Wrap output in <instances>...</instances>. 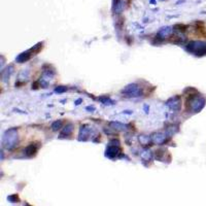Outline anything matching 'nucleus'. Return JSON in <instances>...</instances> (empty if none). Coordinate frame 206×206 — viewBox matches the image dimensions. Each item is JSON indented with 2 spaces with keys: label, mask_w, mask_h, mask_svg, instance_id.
Masks as SVG:
<instances>
[{
  "label": "nucleus",
  "mask_w": 206,
  "mask_h": 206,
  "mask_svg": "<svg viewBox=\"0 0 206 206\" xmlns=\"http://www.w3.org/2000/svg\"><path fill=\"white\" fill-rule=\"evenodd\" d=\"M143 110H144L145 113H149V105L145 104L144 106H143Z\"/></svg>",
  "instance_id": "28"
},
{
  "label": "nucleus",
  "mask_w": 206,
  "mask_h": 206,
  "mask_svg": "<svg viewBox=\"0 0 206 206\" xmlns=\"http://www.w3.org/2000/svg\"><path fill=\"white\" fill-rule=\"evenodd\" d=\"M172 28H173V30H176V31H178V32H185V29H187L188 27L185 26V24L177 23V24H175V25L172 26Z\"/></svg>",
  "instance_id": "22"
},
{
  "label": "nucleus",
  "mask_w": 206,
  "mask_h": 206,
  "mask_svg": "<svg viewBox=\"0 0 206 206\" xmlns=\"http://www.w3.org/2000/svg\"><path fill=\"white\" fill-rule=\"evenodd\" d=\"M170 138V136L165 132H157V133H154L151 135V140L154 144H158V145H162L165 144L167 142V140Z\"/></svg>",
  "instance_id": "6"
},
{
  "label": "nucleus",
  "mask_w": 206,
  "mask_h": 206,
  "mask_svg": "<svg viewBox=\"0 0 206 206\" xmlns=\"http://www.w3.org/2000/svg\"><path fill=\"white\" fill-rule=\"evenodd\" d=\"M123 96L127 98H135L142 95V91L139 85L137 84H129L122 90Z\"/></svg>",
  "instance_id": "4"
},
{
  "label": "nucleus",
  "mask_w": 206,
  "mask_h": 206,
  "mask_svg": "<svg viewBox=\"0 0 206 206\" xmlns=\"http://www.w3.org/2000/svg\"><path fill=\"white\" fill-rule=\"evenodd\" d=\"M166 105L173 111H180L181 108V98L180 96L176 95L170 97L166 101Z\"/></svg>",
  "instance_id": "7"
},
{
  "label": "nucleus",
  "mask_w": 206,
  "mask_h": 206,
  "mask_svg": "<svg viewBox=\"0 0 206 206\" xmlns=\"http://www.w3.org/2000/svg\"><path fill=\"white\" fill-rule=\"evenodd\" d=\"M172 31H173V28H172L171 26L162 27V28L158 31V33H157V36L160 39H164L172 34Z\"/></svg>",
  "instance_id": "11"
},
{
  "label": "nucleus",
  "mask_w": 206,
  "mask_h": 206,
  "mask_svg": "<svg viewBox=\"0 0 206 206\" xmlns=\"http://www.w3.org/2000/svg\"><path fill=\"white\" fill-rule=\"evenodd\" d=\"M92 133L91 127H89L88 125H82L79 128V134H78V141H87L89 140Z\"/></svg>",
  "instance_id": "8"
},
{
  "label": "nucleus",
  "mask_w": 206,
  "mask_h": 206,
  "mask_svg": "<svg viewBox=\"0 0 206 206\" xmlns=\"http://www.w3.org/2000/svg\"><path fill=\"white\" fill-rule=\"evenodd\" d=\"M105 157L108 159H116L120 158V156L122 154V149L120 147V145H113L108 144L105 149Z\"/></svg>",
  "instance_id": "5"
},
{
  "label": "nucleus",
  "mask_w": 206,
  "mask_h": 206,
  "mask_svg": "<svg viewBox=\"0 0 206 206\" xmlns=\"http://www.w3.org/2000/svg\"><path fill=\"white\" fill-rule=\"evenodd\" d=\"M149 1H151L152 4H156V1H154V0H149Z\"/></svg>",
  "instance_id": "31"
},
{
  "label": "nucleus",
  "mask_w": 206,
  "mask_h": 206,
  "mask_svg": "<svg viewBox=\"0 0 206 206\" xmlns=\"http://www.w3.org/2000/svg\"><path fill=\"white\" fill-rule=\"evenodd\" d=\"M98 100H99L103 105H113L116 103L113 99H110L108 96H100V97L98 98Z\"/></svg>",
  "instance_id": "19"
},
{
  "label": "nucleus",
  "mask_w": 206,
  "mask_h": 206,
  "mask_svg": "<svg viewBox=\"0 0 206 206\" xmlns=\"http://www.w3.org/2000/svg\"><path fill=\"white\" fill-rule=\"evenodd\" d=\"M183 1H185V0H180V1H177V3L176 4H180V3H182Z\"/></svg>",
  "instance_id": "30"
},
{
  "label": "nucleus",
  "mask_w": 206,
  "mask_h": 206,
  "mask_svg": "<svg viewBox=\"0 0 206 206\" xmlns=\"http://www.w3.org/2000/svg\"><path fill=\"white\" fill-rule=\"evenodd\" d=\"M161 1H165V0H161Z\"/></svg>",
  "instance_id": "32"
},
{
  "label": "nucleus",
  "mask_w": 206,
  "mask_h": 206,
  "mask_svg": "<svg viewBox=\"0 0 206 206\" xmlns=\"http://www.w3.org/2000/svg\"><path fill=\"white\" fill-rule=\"evenodd\" d=\"M29 75H30V71H29L28 69H23V70L19 73V82H17L15 86H19L20 82L23 84L24 82H26L29 78Z\"/></svg>",
  "instance_id": "18"
},
{
  "label": "nucleus",
  "mask_w": 206,
  "mask_h": 206,
  "mask_svg": "<svg viewBox=\"0 0 206 206\" xmlns=\"http://www.w3.org/2000/svg\"><path fill=\"white\" fill-rule=\"evenodd\" d=\"M13 65H10L7 66L5 69H2L1 70V78H2V82H7L8 79H10V75L13 74Z\"/></svg>",
  "instance_id": "14"
},
{
  "label": "nucleus",
  "mask_w": 206,
  "mask_h": 206,
  "mask_svg": "<svg viewBox=\"0 0 206 206\" xmlns=\"http://www.w3.org/2000/svg\"><path fill=\"white\" fill-rule=\"evenodd\" d=\"M153 153H152L149 149H143L140 153V158L142 159V162H151L153 160Z\"/></svg>",
  "instance_id": "17"
},
{
  "label": "nucleus",
  "mask_w": 206,
  "mask_h": 206,
  "mask_svg": "<svg viewBox=\"0 0 206 206\" xmlns=\"http://www.w3.org/2000/svg\"><path fill=\"white\" fill-rule=\"evenodd\" d=\"M185 50L190 54L196 56V57H203V56L206 55V41L192 40V41L187 43Z\"/></svg>",
  "instance_id": "3"
},
{
  "label": "nucleus",
  "mask_w": 206,
  "mask_h": 206,
  "mask_svg": "<svg viewBox=\"0 0 206 206\" xmlns=\"http://www.w3.org/2000/svg\"><path fill=\"white\" fill-rule=\"evenodd\" d=\"M166 156H170V154H168V152L164 149H156V152L154 153V157L157 161L169 163L170 160H171V158H168V157L166 158Z\"/></svg>",
  "instance_id": "9"
},
{
  "label": "nucleus",
  "mask_w": 206,
  "mask_h": 206,
  "mask_svg": "<svg viewBox=\"0 0 206 206\" xmlns=\"http://www.w3.org/2000/svg\"><path fill=\"white\" fill-rule=\"evenodd\" d=\"M139 141L141 144H144V145H146V144H149V142L151 141L152 142V140H151V136H146V135H140L139 136Z\"/></svg>",
  "instance_id": "23"
},
{
  "label": "nucleus",
  "mask_w": 206,
  "mask_h": 206,
  "mask_svg": "<svg viewBox=\"0 0 206 206\" xmlns=\"http://www.w3.org/2000/svg\"><path fill=\"white\" fill-rule=\"evenodd\" d=\"M7 200L10 201V203H18V202H20V198H19V196H18L17 194H13V195H10V196H8L7 197Z\"/></svg>",
  "instance_id": "24"
},
{
  "label": "nucleus",
  "mask_w": 206,
  "mask_h": 206,
  "mask_svg": "<svg viewBox=\"0 0 206 206\" xmlns=\"http://www.w3.org/2000/svg\"><path fill=\"white\" fill-rule=\"evenodd\" d=\"M73 128H74V126H73L72 123H68L66 126L62 128V132H61V134H60L59 138H65V137L70 136L71 134H72Z\"/></svg>",
  "instance_id": "15"
},
{
  "label": "nucleus",
  "mask_w": 206,
  "mask_h": 206,
  "mask_svg": "<svg viewBox=\"0 0 206 206\" xmlns=\"http://www.w3.org/2000/svg\"><path fill=\"white\" fill-rule=\"evenodd\" d=\"M206 104V99L204 97L200 95H193L191 94L190 95V98H188L187 101V108L188 110L191 109V111H193L194 113H200L203 108H204Z\"/></svg>",
  "instance_id": "2"
},
{
  "label": "nucleus",
  "mask_w": 206,
  "mask_h": 206,
  "mask_svg": "<svg viewBox=\"0 0 206 206\" xmlns=\"http://www.w3.org/2000/svg\"><path fill=\"white\" fill-rule=\"evenodd\" d=\"M108 144H113V145H120V141L118 139H113L109 141Z\"/></svg>",
  "instance_id": "26"
},
{
  "label": "nucleus",
  "mask_w": 206,
  "mask_h": 206,
  "mask_svg": "<svg viewBox=\"0 0 206 206\" xmlns=\"http://www.w3.org/2000/svg\"><path fill=\"white\" fill-rule=\"evenodd\" d=\"M86 110H88V111H91V113H93V111H95V110H96V108H95V106H87V107H86Z\"/></svg>",
  "instance_id": "27"
},
{
  "label": "nucleus",
  "mask_w": 206,
  "mask_h": 206,
  "mask_svg": "<svg viewBox=\"0 0 206 206\" xmlns=\"http://www.w3.org/2000/svg\"><path fill=\"white\" fill-rule=\"evenodd\" d=\"M38 149H39V145H36V143H34V144L32 143V144H29L28 146H26L25 149H24V154H25L28 158H31V157H34L35 154H36Z\"/></svg>",
  "instance_id": "12"
},
{
  "label": "nucleus",
  "mask_w": 206,
  "mask_h": 206,
  "mask_svg": "<svg viewBox=\"0 0 206 206\" xmlns=\"http://www.w3.org/2000/svg\"><path fill=\"white\" fill-rule=\"evenodd\" d=\"M19 143V134L15 128H10L4 132L2 136V147L7 151H12Z\"/></svg>",
  "instance_id": "1"
},
{
  "label": "nucleus",
  "mask_w": 206,
  "mask_h": 206,
  "mask_svg": "<svg viewBox=\"0 0 206 206\" xmlns=\"http://www.w3.org/2000/svg\"><path fill=\"white\" fill-rule=\"evenodd\" d=\"M125 7H126V3H125L124 0H113V7H111V10H113V13L118 15V13H123Z\"/></svg>",
  "instance_id": "10"
},
{
  "label": "nucleus",
  "mask_w": 206,
  "mask_h": 206,
  "mask_svg": "<svg viewBox=\"0 0 206 206\" xmlns=\"http://www.w3.org/2000/svg\"><path fill=\"white\" fill-rule=\"evenodd\" d=\"M67 90H68V88H67V87H64V86H59V87H57V88H55V92L56 93H59V94L64 93V92H66Z\"/></svg>",
  "instance_id": "25"
},
{
  "label": "nucleus",
  "mask_w": 206,
  "mask_h": 206,
  "mask_svg": "<svg viewBox=\"0 0 206 206\" xmlns=\"http://www.w3.org/2000/svg\"><path fill=\"white\" fill-rule=\"evenodd\" d=\"M63 124H64V122L62 120L55 121V122L52 123L51 128H52V130H53V131H58V130H60V129L63 128Z\"/></svg>",
  "instance_id": "20"
},
{
  "label": "nucleus",
  "mask_w": 206,
  "mask_h": 206,
  "mask_svg": "<svg viewBox=\"0 0 206 206\" xmlns=\"http://www.w3.org/2000/svg\"><path fill=\"white\" fill-rule=\"evenodd\" d=\"M178 131V125H176V126H174V125H171V126H169V127H167L166 128V133L168 134V135L171 137L173 134H175L176 132Z\"/></svg>",
  "instance_id": "21"
},
{
  "label": "nucleus",
  "mask_w": 206,
  "mask_h": 206,
  "mask_svg": "<svg viewBox=\"0 0 206 206\" xmlns=\"http://www.w3.org/2000/svg\"><path fill=\"white\" fill-rule=\"evenodd\" d=\"M82 98H79V99H77L74 103H75V105H79L80 102H82Z\"/></svg>",
  "instance_id": "29"
},
{
  "label": "nucleus",
  "mask_w": 206,
  "mask_h": 206,
  "mask_svg": "<svg viewBox=\"0 0 206 206\" xmlns=\"http://www.w3.org/2000/svg\"><path fill=\"white\" fill-rule=\"evenodd\" d=\"M32 55H33V53L31 52V50L25 51V52H23V53L20 54L19 56H17L15 61H17L18 63H25V62H27L31 57H32Z\"/></svg>",
  "instance_id": "13"
},
{
  "label": "nucleus",
  "mask_w": 206,
  "mask_h": 206,
  "mask_svg": "<svg viewBox=\"0 0 206 206\" xmlns=\"http://www.w3.org/2000/svg\"><path fill=\"white\" fill-rule=\"evenodd\" d=\"M109 127H110V129L116 130V131H127V129H128L127 125H124L118 122H110L109 123Z\"/></svg>",
  "instance_id": "16"
}]
</instances>
